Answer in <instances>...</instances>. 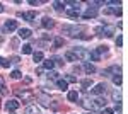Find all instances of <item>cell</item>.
<instances>
[{
  "label": "cell",
  "mask_w": 128,
  "mask_h": 114,
  "mask_svg": "<svg viewBox=\"0 0 128 114\" xmlns=\"http://www.w3.org/2000/svg\"><path fill=\"white\" fill-rule=\"evenodd\" d=\"M62 31H63V34H67L68 38H80L82 32L86 31V27H84V26H77V24H74V26L67 24V26L62 27Z\"/></svg>",
  "instance_id": "obj_1"
},
{
  "label": "cell",
  "mask_w": 128,
  "mask_h": 114,
  "mask_svg": "<svg viewBox=\"0 0 128 114\" xmlns=\"http://www.w3.org/2000/svg\"><path fill=\"white\" fill-rule=\"evenodd\" d=\"M68 5H72V7H68V9H65L63 12H65V15H68V17H72V19H77V17H80V5L77 3V2H67Z\"/></svg>",
  "instance_id": "obj_2"
},
{
  "label": "cell",
  "mask_w": 128,
  "mask_h": 114,
  "mask_svg": "<svg viewBox=\"0 0 128 114\" xmlns=\"http://www.w3.org/2000/svg\"><path fill=\"white\" fill-rule=\"evenodd\" d=\"M16 95L19 97V99H22V102H28V101H32L34 99V92L32 90H29V89H17L16 90Z\"/></svg>",
  "instance_id": "obj_3"
},
{
  "label": "cell",
  "mask_w": 128,
  "mask_h": 114,
  "mask_svg": "<svg viewBox=\"0 0 128 114\" xmlns=\"http://www.w3.org/2000/svg\"><path fill=\"white\" fill-rule=\"evenodd\" d=\"M72 53H74L75 60H82V61L89 60V51H87V49H84V48H74Z\"/></svg>",
  "instance_id": "obj_4"
},
{
  "label": "cell",
  "mask_w": 128,
  "mask_h": 114,
  "mask_svg": "<svg viewBox=\"0 0 128 114\" xmlns=\"http://www.w3.org/2000/svg\"><path fill=\"white\" fill-rule=\"evenodd\" d=\"M96 32L101 34V36L111 38V36L114 34V27H113V26H99V27H96Z\"/></svg>",
  "instance_id": "obj_5"
},
{
  "label": "cell",
  "mask_w": 128,
  "mask_h": 114,
  "mask_svg": "<svg viewBox=\"0 0 128 114\" xmlns=\"http://www.w3.org/2000/svg\"><path fill=\"white\" fill-rule=\"evenodd\" d=\"M104 5H109L108 12L114 14V15H120V14H121V9H120V3H118V2H104Z\"/></svg>",
  "instance_id": "obj_6"
},
{
  "label": "cell",
  "mask_w": 128,
  "mask_h": 114,
  "mask_svg": "<svg viewBox=\"0 0 128 114\" xmlns=\"http://www.w3.org/2000/svg\"><path fill=\"white\" fill-rule=\"evenodd\" d=\"M96 15H98V9H96V7H89L86 12H82V14H80V17H82V19H94Z\"/></svg>",
  "instance_id": "obj_7"
},
{
  "label": "cell",
  "mask_w": 128,
  "mask_h": 114,
  "mask_svg": "<svg viewBox=\"0 0 128 114\" xmlns=\"http://www.w3.org/2000/svg\"><path fill=\"white\" fill-rule=\"evenodd\" d=\"M19 106H20V102L17 101V99H10L9 102H5V109L10 111V113H14V111H17V109H19Z\"/></svg>",
  "instance_id": "obj_8"
},
{
  "label": "cell",
  "mask_w": 128,
  "mask_h": 114,
  "mask_svg": "<svg viewBox=\"0 0 128 114\" xmlns=\"http://www.w3.org/2000/svg\"><path fill=\"white\" fill-rule=\"evenodd\" d=\"M17 17H22L24 20H29V22H32V20L36 19V12H34V10H31V12H26V14L19 12V14H17Z\"/></svg>",
  "instance_id": "obj_9"
},
{
  "label": "cell",
  "mask_w": 128,
  "mask_h": 114,
  "mask_svg": "<svg viewBox=\"0 0 128 114\" xmlns=\"http://www.w3.org/2000/svg\"><path fill=\"white\" fill-rule=\"evenodd\" d=\"M106 89H108V87L104 85V84H98V85L92 89V94L94 95H102V94H106Z\"/></svg>",
  "instance_id": "obj_10"
},
{
  "label": "cell",
  "mask_w": 128,
  "mask_h": 114,
  "mask_svg": "<svg viewBox=\"0 0 128 114\" xmlns=\"http://www.w3.org/2000/svg\"><path fill=\"white\" fill-rule=\"evenodd\" d=\"M41 26H43L44 29H51L53 26H55V20L51 19V17H48V15H44V17H43V22H41Z\"/></svg>",
  "instance_id": "obj_11"
},
{
  "label": "cell",
  "mask_w": 128,
  "mask_h": 114,
  "mask_svg": "<svg viewBox=\"0 0 128 114\" xmlns=\"http://www.w3.org/2000/svg\"><path fill=\"white\" fill-rule=\"evenodd\" d=\"M31 29H28V27H24V29H19L17 31V36H19L20 39H28V38H31Z\"/></svg>",
  "instance_id": "obj_12"
},
{
  "label": "cell",
  "mask_w": 128,
  "mask_h": 114,
  "mask_svg": "<svg viewBox=\"0 0 128 114\" xmlns=\"http://www.w3.org/2000/svg\"><path fill=\"white\" fill-rule=\"evenodd\" d=\"M92 107H98V109H102V107H106V102H104V99H101V97H96V99L92 101Z\"/></svg>",
  "instance_id": "obj_13"
},
{
  "label": "cell",
  "mask_w": 128,
  "mask_h": 114,
  "mask_svg": "<svg viewBox=\"0 0 128 114\" xmlns=\"http://www.w3.org/2000/svg\"><path fill=\"white\" fill-rule=\"evenodd\" d=\"M17 29V20H14V19H10V20H7L5 22V31H16Z\"/></svg>",
  "instance_id": "obj_14"
},
{
  "label": "cell",
  "mask_w": 128,
  "mask_h": 114,
  "mask_svg": "<svg viewBox=\"0 0 128 114\" xmlns=\"http://www.w3.org/2000/svg\"><path fill=\"white\" fill-rule=\"evenodd\" d=\"M84 72L90 75V73H94V72H96V67H94V65H90L89 61H84Z\"/></svg>",
  "instance_id": "obj_15"
},
{
  "label": "cell",
  "mask_w": 128,
  "mask_h": 114,
  "mask_svg": "<svg viewBox=\"0 0 128 114\" xmlns=\"http://www.w3.org/2000/svg\"><path fill=\"white\" fill-rule=\"evenodd\" d=\"M79 92H77V90H70L68 92V101L70 102H77V101H79Z\"/></svg>",
  "instance_id": "obj_16"
},
{
  "label": "cell",
  "mask_w": 128,
  "mask_h": 114,
  "mask_svg": "<svg viewBox=\"0 0 128 114\" xmlns=\"http://www.w3.org/2000/svg\"><path fill=\"white\" fill-rule=\"evenodd\" d=\"M111 97H113V102H116V104H120V102H121V92H120L118 89H116V90H113Z\"/></svg>",
  "instance_id": "obj_17"
},
{
  "label": "cell",
  "mask_w": 128,
  "mask_h": 114,
  "mask_svg": "<svg viewBox=\"0 0 128 114\" xmlns=\"http://www.w3.org/2000/svg\"><path fill=\"white\" fill-rule=\"evenodd\" d=\"M55 67V61H53V60H43V68H44V70H51V68Z\"/></svg>",
  "instance_id": "obj_18"
},
{
  "label": "cell",
  "mask_w": 128,
  "mask_h": 114,
  "mask_svg": "<svg viewBox=\"0 0 128 114\" xmlns=\"http://www.w3.org/2000/svg\"><path fill=\"white\" fill-rule=\"evenodd\" d=\"M120 72H121V70H120L118 65H113V67H109L108 70L104 72V73H106V75H108V73H114V75H120Z\"/></svg>",
  "instance_id": "obj_19"
},
{
  "label": "cell",
  "mask_w": 128,
  "mask_h": 114,
  "mask_svg": "<svg viewBox=\"0 0 128 114\" xmlns=\"http://www.w3.org/2000/svg\"><path fill=\"white\" fill-rule=\"evenodd\" d=\"M24 114H40V109H38L36 106H28L26 111H24Z\"/></svg>",
  "instance_id": "obj_20"
},
{
  "label": "cell",
  "mask_w": 128,
  "mask_h": 114,
  "mask_svg": "<svg viewBox=\"0 0 128 114\" xmlns=\"http://www.w3.org/2000/svg\"><path fill=\"white\" fill-rule=\"evenodd\" d=\"M89 58L94 60V61H99L101 60V55L98 53V49H92V51H89Z\"/></svg>",
  "instance_id": "obj_21"
},
{
  "label": "cell",
  "mask_w": 128,
  "mask_h": 114,
  "mask_svg": "<svg viewBox=\"0 0 128 114\" xmlns=\"http://www.w3.org/2000/svg\"><path fill=\"white\" fill-rule=\"evenodd\" d=\"M56 87H58L60 90H67V89H68V84H67L65 80H62V78H58V80H56Z\"/></svg>",
  "instance_id": "obj_22"
},
{
  "label": "cell",
  "mask_w": 128,
  "mask_h": 114,
  "mask_svg": "<svg viewBox=\"0 0 128 114\" xmlns=\"http://www.w3.org/2000/svg\"><path fill=\"white\" fill-rule=\"evenodd\" d=\"M43 58H44V55H43L41 51H36V53H32V60H34L36 63H40V61H43Z\"/></svg>",
  "instance_id": "obj_23"
},
{
  "label": "cell",
  "mask_w": 128,
  "mask_h": 114,
  "mask_svg": "<svg viewBox=\"0 0 128 114\" xmlns=\"http://www.w3.org/2000/svg\"><path fill=\"white\" fill-rule=\"evenodd\" d=\"M46 78H48V80H55V82H56V80H58V73H56V72H53V70H50L48 73H46Z\"/></svg>",
  "instance_id": "obj_24"
},
{
  "label": "cell",
  "mask_w": 128,
  "mask_h": 114,
  "mask_svg": "<svg viewBox=\"0 0 128 114\" xmlns=\"http://www.w3.org/2000/svg\"><path fill=\"white\" fill-rule=\"evenodd\" d=\"M0 94H2V95L7 94V87H5V80H4V77H0Z\"/></svg>",
  "instance_id": "obj_25"
},
{
  "label": "cell",
  "mask_w": 128,
  "mask_h": 114,
  "mask_svg": "<svg viewBox=\"0 0 128 114\" xmlns=\"http://www.w3.org/2000/svg\"><path fill=\"white\" fill-rule=\"evenodd\" d=\"M80 106L86 107V109H92V101H89V99H82V101H80Z\"/></svg>",
  "instance_id": "obj_26"
},
{
  "label": "cell",
  "mask_w": 128,
  "mask_h": 114,
  "mask_svg": "<svg viewBox=\"0 0 128 114\" xmlns=\"http://www.w3.org/2000/svg\"><path fill=\"white\" fill-rule=\"evenodd\" d=\"M53 7H55V10L62 12V10H65V3L63 2H53Z\"/></svg>",
  "instance_id": "obj_27"
},
{
  "label": "cell",
  "mask_w": 128,
  "mask_h": 114,
  "mask_svg": "<svg viewBox=\"0 0 128 114\" xmlns=\"http://www.w3.org/2000/svg\"><path fill=\"white\" fill-rule=\"evenodd\" d=\"M20 49H22V53H24V55H31V53H32V46H31V44H24Z\"/></svg>",
  "instance_id": "obj_28"
},
{
  "label": "cell",
  "mask_w": 128,
  "mask_h": 114,
  "mask_svg": "<svg viewBox=\"0 0 128 114\" xmlns=\"http://www.w3.org/2000/svg\"><path fill=\"white\" fill-rule=\"evenodd\" d=\"M0 67H2V68H9L10 67V61L7 60V58H2V56H0Z\"/></svg>",
  "instance_id": "obj_29"
},
{
  "label": "cell",
  "mask_w": 128,
  "mask_h": 114,
  "mask_svg": "<svg viewBox=\"0 0 128 114\" xmlns=\"http://www.w3.org/2000/svg\"><path fill=\"white\" fill-rule=\"evenodd\" d=\"M40 101H41V104L44 106V107H50V99L46 97V95H40Z\"/></svg>",
  "instance_id": "obj_30"
},
{
  "label": "cell",
  "mask_w": 128,
  "mask_h": 114,
  "mask_svg": "<svg viewBox=\"0 0 128 114\" xmlns=\"http://www.w3.org/2000/svg\"><path fill=\"white\" fill-rule=\"evenodd\" d=\"M63 46V39L62 38H55V41H53V48H62Z\"/></svg>",
  "instance_id": "obj_31"
},
{
  "label": "cell",
  "mask_w": 128,
  "mask_h": 114,
  "mask_svg": "<svg viewBox=\"0 0 128 114\" xmlns=\"http://www.w3.org/2000/svg\"><path fill=\"white\" fill-rule=\"evenodd\" d=\"M80 84H82L84 89H89V87H92V80H90V78H86V80H82Z\"/></svg>",
  "instance_id": "obj_32"
},
{
  "label": "cell",
  "mask_w": 128,
  "mask_h": 114,
  "mask_svg": "<svg viewBox=\"0 0 128 114\" xmlns=\"http://www.w3.org/2000/svg\"><path fill=\"white\" fill-rule=\"evenodd\" d=\"M10 77H12L14 80H17V78H20V77H22V73H20L19 70H12V73H10Z\"/></svg>",
  "instance_id": "obj_33"
},
{
  "label": "cell",
  "mask_w": 128,
  "mask_h": 114,
  "mask_svg": "<svg viewBox=\"0 0 128 114\" xmlns=\"http://www.w3.org/2000/svg\"><path fill=\"white\" fill-rule=\"evenodd\" d=\"M65 60H68V61H77L72 51H67V53H65Z\"/></svg>",
  "instance_id": "obj_34"
},
{
  "label": "cell",
  "mask_w": 128,
  "mask_h": 114,
  "mask_svg": "<svg viewBox=\"0 0 128 114\" xmlns=\"http://www.w3.org/2000/svg\"><path fill=\"white\" fill-rule=\"evenodd\" d=\"M113 82L114 85H121V75H113Z\"/></svg>",
  "instance_id": "obj_35"
},
{
  "label": "cell",
  "mask_w": 128,
  "mask_h": 114,
  "mask_svg": "<svg viewBox=\"0 0 128 114\" xmlns=\"http://www.w3.org/2000/svg\"><path fill=\"white\" fill-rule=\"evenodd\" d=\"M65 82H67V84H74V82H77V78H75L74 75H68L67 78H65Z\"/></svg>",
  "instance_id": "obj_36"
},
{
  "label": "cell",
  "mask_w": 128,
  "mask_h": 114,
  "mask_svg": "<svg viewBox=\"0 0 128 114\" xmlns=\"http://www.w3.org/2000/svg\"><path fill=\"white\" fill-rule=\"evenodd\" d=\"M114 111L111 109V107H102V114H113Z\"/></svg>",
  "instance_id": "obj_37"
},
{
  "label": "cell",
  "mask_w": 128,
  "mask_h": 114,
  "mask_svg": "<svg viewBox=\"0 0 128 114\" xmlns=\"http://www.w3.org/2000/svg\"><path fill=\"white\" fill-rule=\"evenodd\" d=\"M116 46H123V38H121V36H118V38H116Z\"/></svg>",
  "instance_id": "obj_38"
},
{
  "label": "cell",
  "mask_w": 128,
  "mask_h": 114,
  "mask_svg": "<svg viewBox=\"0 0 128 114\" xmlns=\"http://www.w3.org/2000/svg\"><path fill=\"white\" fill-rule=\"evenodd\" d=\"M36 73H38V75H43V73H44V68H43V67H40L38 70H36Z\"/></svg>",
  "instance_id": "obj_39"
},
{
  "label": "cell",
  "mask_w": 128,
  "mask_h": 114,
  "mask_svg": "<svg viewBox=\"0 0 128 114\" xmlns=\"http://www.w3.org/2000/svg\"><path fill=\"white\" fill-rule=\"evenodd\" d=\"M10 63H19V58H17V56H14V58H12V61H10Z\"/></svg>",
  "instance_id": "obj_40"
},
{
  "label": "cell",
  "mask_w": 128,
  "mask_h": 114,
  "mask_svg": "<svg viewBox=\"0 0 128 114\" xmlns=\"http://www.w3.org/2000/svg\"><path fill=\"white\" fill-rule=\"evenodd\" d=\"M0 12H4V5L2 3H0Z\"/></svg>",
  "instance_id": "obj_41"
},
{
  "label": "cell",
  "mask_w": 128,
  "mask_h": 114,
  "mask_svg": "<svg viewBox=\"0 0 128 114\" xmlns=\"http://www.w3.org/2000/svg\"><path fill=\"white\" fill-rule=\"evenodd\" d=\"M86 114H94V113H86Z\"/></svg>",
  "instance_id": "obj_42"
},
{
  "label": "cell",
  "mask_w": 128,
  "mask_h": 114,
  "mask_svg": "<svg viewBox=\"0 0 128 114\" xmlns=\"http://www.w3.org/2000/svg\"><path fill=\"white\" fill-rule=\"evenodd\" d=\"M0 44H2V39H0Z\"/></svg>",
  "instance_id": "obj_43"
},
{
  "label": "cell",
  "mask_w": 128,
  "mask_h": 114,
  "mask_svg": "<svg viewBox=\"0 0 128 114\" xmlns=\"http://www.w3.org/2000/svg\"><path fill=\"white\" fill-rule=\"evenodd\" d=\"M12 114H14V113H12Z\"/></svg>",
  "instance_id": "obj_44"
}]
</instances>
